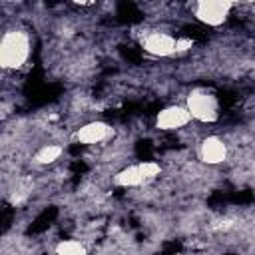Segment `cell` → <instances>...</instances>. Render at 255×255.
<instances>
[{
    "label": "cell",
    "instance_id": "obj_6",
    "mask_svg": "<svg viewBox=\"0 0 255 255\" xmlns=\"http://www.w3.org/2000/svg\"><path fill=\"white\" fill-rule=\"evenodd\" d=\"M199 157L207 163V165H217L223 163L227 159V145L221 137L217 135H209L201 141L199 145Z\"/></svg>",
    "mask_w": 255,
    "mask_h": 255
},
{
    "label": "cell",
    "instance_id": "obj_4",
    "mask_svg": "<svg viewBox=\"0 0 255 255\" xmlns=\"http://www.w3.org/2000/svg\"><path fill=\"white\" fill-rule=\"evenodd\" d=\"M141 48L151 54V56H159V58H165V56H173L177 54V38H173L171 34L167 32H159V30H151L147 32L143 38H141Z\"/></svg>",
    "mask_w": 255,
    "mask_h": 255
},
{
    "label": "cell",
    "instance_id": "obj_1",
    "mask_svg": "<svg viewBox=\"0 0 255 255\" xmlns=\"http://www.w3.org/2000/svg\"><path fill=\"white\" fill-rule=\"evenodd\" d=\"M30 58V36L22 30H8L0 38V64L4 70H18Z\"/></svg>",
    "mask_w": 255,
    "mask_h": 255
},
{
    "label": "cell",
    "instance_id": "obj_5",
    "mask_svg": "<svg viewBox=\"0 0 255 255\" xmlns=\"http://www.w3.org/2000/svg\"><path fill=\"white\" fill-rule=\"evenodd\" d=\"M191 114L187 112L185 106H167L163 108L157 118H155V128L157 129H163V131H169V129H179L183 126H187L191 122Z\"/></svg>",
    "mask_w": 255,
    "mask_h": 255
},
{
    "label": "cell",
    "instance_id": "obj_8",
    "mask_svg": "<svg viewBox=\"0 0 255 255\" xmlns=\"http://www.w3.org/2000/svg\"><path fill=\"white\" fill-rule=\"evenodd\" d=\"M114 183L120 185V187H137L141 183H145L143 175H141V169L139 165H128L124 169H120L116 175H114Z\"/></svg>",
    "mask_w": 255,
    "mask_h": 255
},
{
    "label": "cell",
    "instance_id": "obj_10",
    "mask_svg": "<svg viewBox=\"0 0 255 255\" xmlns=\"http://www.w3.org/2000/svg\"><path fill=\"white\" fill-rule=\"evenodd\" d=\"M56 255H88V249L78 239H62L56 245Z\"/></svg>",
    "mask_w": 255,
    "mask_h": 255
},
{
    "label": "cell",
    "instance_id": "obj_2",
    "mask_svg": "<svg viewBox=\"0 0 255 255\" xmlns=\"http://www.w3.org/2000/svg\"><path fill=\"white\" fill-rule=\"evenodd\" d=\"M185 108L193 120L201 124H213L219 118V102L207 90H193L185 100Z\"/></svg>",
    "mask_w": 255,
    "mask_h": 255
},
{
    "label": "cell",
    "instance_id": "obj_3",
    "mask_svg": "<svg viewBox=\"0 0 255 255\" xmlns=\"http://www.w3.org/2000/svg\"><path fill=\"white\" fill-rule=\"evenodd\" d=\"M231 8H233V2H227V0H201L191 4L193 16L207 26H221L227 20Z\"/></svg>",
    "mask_w": 255,
    "mask_h": 255
},
{
    "label": "cell",
    "instance_id": "obj_7",
    "mask_svg": "<svg viewBox=\"0 0 255 255\" xmlns=\"http://www.w3.org/2000/svg\"><path fill=\"white\" fill-rule=\"evenodd\" d=\"M112 133V128L106 124V122H90V124H84L78 131H76V141L80 143H86V145H94V143H100L104 139H108Z\"/></svg>",
    "mask_w": 255,
    "mask_h": 255
},
{
    "label": "cell",
    "instance_id": "obj_12",
    "mask_svg": "<svg viewBox=\"0 0 255 255\" xmlns=\"http://www.w3.org/2000/svg\"><path fill=\"white\" fill-rule=\"evenodd\" d=\"M193 48V40H189V38H177V54H181V52H187V50H191Z\"/></svg>",
    "mask_w": 255,
    "mask_h": 255
},
{
    "label": "cell",
    "instance_id": "obj_11",
    "mask_svg": "<svg viewBox=\"0 0 255 255\" xmlns=\"http://www.w3.org/2000/svg\"><path fill=\"white\" fill-rule=\"evenodd\" d=\"M137 165H139L141 175H143V179H145V181H149V179L157 177V175H159V171H161L159 163H155V161H141V163H137Z\"/></svg>",
    "mask_w": 255,
    "mask_h": 255
},
{
    "label": "cell",
    "instance_id": "obj_9",
    "mask_svg": "<svg viewBox=\"0 0 255 255\" xmlns=\"http://www.w3.org/2000/svg\"><path fill=\"white\" fill-rule=\"evenodd\" d=\"M62 151H64L62 145H52V143H48V145H44V147H40V149L36 151L34 161L40 163V165H50V163H54L56 159H60Z\"/></svg>",
    "mask_w": 255,
    "mask_h": 255
}]
</instances>
